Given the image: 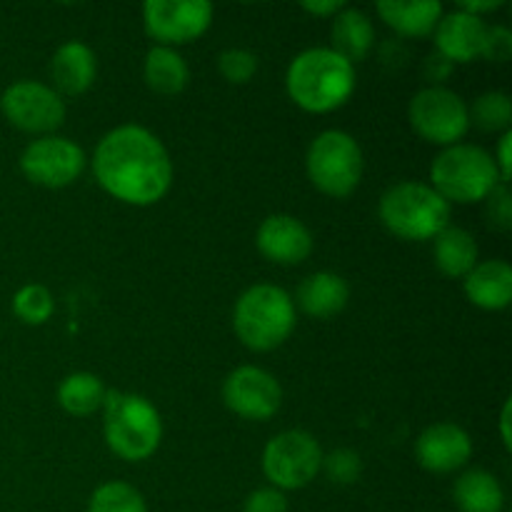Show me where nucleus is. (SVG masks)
I'll return each mask as SVG.
<instances>
[{"instance_id":"obj_1","label":"nucleus","mask_w":512,"mask_h":512,"mask_svg":"<svg viewBox=\"0 0 512 512\" xmlns=\"http://www.w3.org/2000/svg\"><path fill=\"white\" fill-rule=\"evenodd\" d=\"M95 180L115 200L128 205H153L173 183V160L158 135L143 125H120L95 148Z\"/></svg>"},{"instance_id":"obj_2","label":"nucleus","mask_w":512,"mask_h":512,"mask_svg":"<svg viewBox=\"0 0 512 512\" xmlns=\"http://www.w3.org/2000/svg\"><path fill=\"white\" fill-rule=\"evenodd\" d=\"M290 100L308 113H330L348 103L355 90V68L330 48L303 50L285 73Z\"/></svg>"},{"instance_id":"obj_3","label":"nucleus","mask_w":512,"mask_h":512,"mask_svg":"<svg viewBox=\"0 0 512 512\" xmlns=\"http://www.w3.org/2000/svg\"><path fill=\"white\" fill-rule=\"evenodd\" d=\"M105 443L118 458L128 463L148 460L163 438V423L148 398L135 393L110 390L103 400Z\"/></svg>"},{"instance_id":"obj_4","label":"nucleus","mask_w":512,"mask_h":512,"mask_svg":"<svg viewBox=\"0 0 512 512\" xmlns=\"http://www.w3.org/2000/svg\"><path fill=\"white\" fill-rule=\"evenodd\" d=\"M233 328L245 348L258 353L280 348L295 330L293 298L278 285H253L235 303Z\"/></svg>"},{"instance_id":"obj_5","label":"nucleus","mask_w":512,"mask_h":512,"mask_svg":"<svg viewBox=\"0 0 512 512\" xmlns=\"http://www.w3.org/2000/svg\"><path fill=\"white\" fill-rule=\"evenodd\" d=\"M380 220L400 240H433L450 225V205L430 185L403 180L380 198Z\"/></svg>"},{"instance_id":"obj_6","label":"nucleus","mask_w":512,"mask_h":512,"mask_svg":"<svg viewBox=\"0 0 512 512\" xmlns=\"http://www.w3.org/2000/svg\"><path fill=\"white\" fill-rule=\"evenodd\" d=\"M430 188L445 200V203H478L485 200L500 180L495 160L488 150L478 145H450L438 158L433 160L430 168Z\"/></svg>"},{"instance_id":"obj_7","label":"nucleus","mask_w":512,"mask_h":512,"mask_svg":"<svg viewBox=\"0 0 512 512\" xmlns=\"http://www.w3.org/2000/svg\"><path fill=\"white\" fill-rule=\"evenodd\" d=\"M308 178L330 198H348L363 178V150L353 135L325 130L310 143L305 155Z\"/></svg>"},{"instance_id":"obj_8","label":"nucleus","mask_w":512,"mask_h":512,"mask_svg":"<svg viewBox=\"0 0 512 512\" xmlns=\"http://www.w3.org/2000/svg\"><path fill=\"white\" fill-rule=\"evenodd\" d=\"M323 465L318 440L305 430H285L263 450V473L278 490H300L313 483Z\"/></svg>"},{"instance_id":"obj_9","label":"nucleus","mask_w":512,"mask_h":512,"mask_svg":"<svg viewBox=\"0 0 512 512\" xmlns=\"http://www.w3.org/2000/svg\"><path fill=\"white\" fill-rule=\"evenodd\" d=\"M410 125L423 140L435 145H458L470 128L468 103L443 85L420 90L408 108Z\"/></svg>"},{"instance_id":"obj_10","label":"nucleus","mask_w":512,"mask_h":512,"mask_svg":"<svg viewBox=\"0 0 512 512\" xmlns=\"http://www.w3.org/2000/svg\"><path fill=\"white\" fill-rule=\"evenodd\" d=\"M0 110L13 128L25 133H53L65 120V103L50 85L18 80L0 98Z\"/></svg>"},{"instance_id":"obj_11","label":"nucleus","mask_w":512,"mask_h":512,"mask_svg":"<svg viewBox=\"0 0 512 512\" xmlns=\"http://www.w3.org/2000/svg\"><path fill=\"white\" fill-rule=\"evenodd\" d=\"M213 23V5L205 0H148L143 5L145 33L173 48L198 40Z\"/></svg>"},{"instance_id":"obj_12","label":"nucleus","mask_w":512,"mask_h":512,"mask_svg":"<svg viewBox=\"0 0 512 512\" xmlns=\"http://www.w3.org/2000/svg\"><path fill=\"white\" fill-rule=\"evenodd\" d=\"M20 170L40 188H65L73 185L85 170V153L73 140L43 135L23 150Z\"/></svg>"},{"instance_id":"obj_13","label":"nucleus","mask_w":512,"mask_h":512,"mask_svg":"<svg viewBox=\"0 0 512 512\" xmlns=\"http://www.w3.org/2000/svg\"><path fill=\"white\" fill-rule=\"evenodd\" d=\"M223 400L235 415L245 420L273 418L283 403V388L268 370L243 365L225 378Z\"/></svg>"},{"instance_id":"obj_14","label":"nucleus","mask_w":512,"mask_h":512,"mask_svg":"<svg viewBox=\"0 0 512 512\" xmlns=\"http://www.w3.org/2000/svg\"><path fill=\"white\" fill-rule=\"evenodd\" d=\"M473 455V440L460 425L435 423L415 443V458L430 473H453Z\"/></svg>"},{"instance_id":"obj_15","label":"nucleus","mask_w":512,"mask_h":512,"mask_svg":"<svg viewBox=\"0 0 512 512\" xmlns=\"http://www.w3.org/2000/svg\"><path fill=\"white\" fill-rule=\"evenodd\" d=\"M258 250L275 265H298L313 253V235L293 215H270L258 228Z\"/></svg>"},{"instance_id":"obj_16","label":"nucleus","mask_w":512,"mask_h":512,"mask_svg":"<svg viewBox=\"0 0 512 512\" xmlns=\"http://www.w3.org/2000/svg\"><path fill=\"white\" fill-rule=\"evenodd\" d=\"M485 33H488V25L483 18L453 10V13L443 15L435 28L438 55H443L450 63H473L483 53Z\"/></svg>"},{"instance_id":"obj_17","label":"nucleus","mask_w":512,"mask_h":512,"mask_svg":"<svg viewBox=\"0 0 512 512\" xmlns=\"http://www.w3.org/2000/svg\"><path fill=\"white\" fill-rule=\"evenodd\" d=\"M95 75H98V60L93 50L80 40L63 43L50 60V78L58 95L85 93L95 83Z\"/></svg>"},{"instance_id":"obj_18","label":"nucleus","mask_w":512,"mask_h":512,"mask_svg":"<svg viewBox=\"0 0 512 512\" xmlns=\"http://www.w3.org/2000/svg\"><path fill=\"white\" fill-rule=\"evenodd\" d=\"M465 295L483 310H503L512 300V268L505 260H483L463 278Z\"/></svg>"},{"instance_id":"obj_19","label":"nucleus","mask_w":512,"mask_h":512,"mask_svg":"<svg viewBox=\"0 0 512 512\" xmlns=\"http://www.w3.org/2000/svg\"><path fill=\"white\" fill-rule=\"evenodd\" d=\"M330 35H333V48L330 50H335L350 65L368 58L375 43V28L368 15L358 8H348V5L333 18Z\"/></svg>"},{"instance_id":"obj_20","label":"nucleus","mask_w":512,"mask_h":512,"mask_svg":"<svg viewBox=\"0 0 512 512\" xmlns=\"http://www.w3.org/2000/svg\"><path fill=\"white\" fill-rule=\"evenodd\" d=\"M350 288L340 275L313 273L300 283L298 305L313 318H333L348 305Z\"/></svg>"},{"instance_id":"obj_21","label":"nucleus","mask_w":512,"mask_h":512,"mask_svg":"<svg viewBox=\"0 0 512 512\" xmlns=\"http://www.w3.org/2000/svg\"><path fill=\"white\" fill-rule=\"evenodd\" d=\"M433 260L448 278H465L478 265V243L473 233L448 225L433 238Z\"/></svg>"},{"instance_id":"obj_22","label":"nucleus","mask_w":512,"mask_h":512,"mask_svg":"<svg viewBox=\"0 0 512 512\" xmlns=\"http://www.w3.org/2000/svg\"><path fill=\"white\" fill-rule=\"evenodd\" d=\"M378 13L400 35H408V38H428V35L435 33L440 18H443V5L438 0H423V3L385 0V3H378Z\"/></svg>"},{"instance_id":"obj_23","label":"nucleus","mask_w":512,"mask_h":512,"mask_svg":"<svg viewBox=\"0 0 512 512\" xmlns=\"http://www.w3.org/2000/svg\"><path fill=\"white\" fill-rule=\"evenodd\" d=\"M453 500L460 512H503L505 493L488 470H468L455 480Z\"/></svg>"},{"instance_id":"obj_24","label":"nucleus","mask_w":512,"mask_h":512,"mask_svg":"<svg viewBox=\"0 0 512 512\" xmlns=\"http://www.w3.org/2000/svg\"><path fill=\"white\" fill-rule=\"evenodd\" d=\"M143 78L150 90L160 95H178L188 88L190 68L183 55L165 45H155L148 50L143 65Z\"/></svg>"},{"instance_id":"obj_25","label":"nucleus","mask_w":512,"mask_h":512,"mask_svg":"<svg viewBox=\"0 0 512 512\" xmlns=\"http://www.w3.org/2000/svg\"><path fill=\"white\" fill-rule=\"evenodd\" d=\"M105 385L98 375L93 373H73L60 383L58 388V403L65 413L75 415V418H85L93 415L95 410L103 408L105 400Z\"/></svg>"},{"instance_id":"obj_26","label":"nucleus","mask_w":512,"mask_h":512,"mask_svg":"<svg viewBox=\"0 0 512 512\" xmlns=\"http://www.w3.org/2000/svg\"><path fill=\"white\" fill-rule=\"evenodd\" d=\"M470 125H478L485 133H498L505 130L508 133L512 123V100L508 93L500 90H490L475 98L473 105H468Z\"/></svg>"},{"instance_id":"obj_27","label":"nucleus","mask_w":512,"mask_h":512,"mask_svg":"<svg viewBox=\"0 0 512 512\" xmlns=\"http://www.w3.org/2000/svg\"><path fill=\"white\" fill-rule=\"evenodd\" d=\"M88 512H148V508H145L143 495L133 485L113 480V483L100 485L90 495Z\"/></svg>"},{"instance_id":"obj_28","label":"nucleus","mask_w":512,"mask_h":512,"mask_svg":"<svg viewBox=\"0 0 512 512\" xmlns=\"http://www.w3.org/2000/svg\"><path fill=\"white\" fill-rule=\"evenodd\" d=\"M53 310H55L53 293H50L45 285H38V283L23 285L13 298V313L18 315V320H23L25 325L48 323Z\"/></svg>"},{"instance_id":"obj_29","label":"nucleus","mask_w":512,"mask_h":512,"mask_svg":"<svg viewBox=\"0 0 512 512\" xmlns=\"http://www.w3.org/2000/svg\"><path fill=\"white\" fill-rule=\"evenodd\" d=\"M218 70L228 83L245 85L258 73V55L245 48H230L218 55Z\"/></svg>"},{"instance_id":"obj_30","label":"nucleus","mask_w":512,"mask_h":512,"mask_svg":"<svg viewBox=\"0 0 512 512\" xmlns=\"http://www.w3.org/2000/svg\"><path fill=\"white\" fill-rule=\"evenodd\" d=\"M320 470H325L328 480H333V483L353 485L360 478V473H363V460H360V455L355 450L338 448L330 455H323Z\"/></svg>"},{"instance_id":"obj_31","label":"nucleus","mask_w":512,"mask_h":512,"mask_svg":"<svg viewBox=\"0 0 512 512\" xmlns=\"http://www.w3.org/2000/svg\"><path fill=\"white\" fill-rule=\"evenodd\" d=\"M485 215H488V223L498 230H510L512 228V198L508 183H498L493 188V193L485 198Z\"/></svg>"},{"instance_id":"obj_32","label":"nucleus","mask_w":512,"mask_h":512,"mask_svg":"<svg viewBox=\"0 0 512 512\" xmlns=\"http://www.w3.org/2000/svg\"><path fill=\"white\" fill-rule=\"evenodd\" d=\"M512 55V33L503 25H488V33H485L483 53L480 58L490 60V63H505Z\"/></svg>"},{"instance_id":"obj_33","label":"nucleus","mask_w":512,"mask_h":512,"mask_svg":"<svg viewBox=\"0 0 512 512\" xmlns=\"http://www.w3.org/2000/svg\"><path fill=\"white\" fill-rule=\"evenodd\" d=\"M243 512H288V498L278 488H258L248 495Z\"/></svg>"},{"instance_id":"obj_34","label":"nucleus","mask_w":512,"mask_h":512,"mask_svg":"<svg viewBox=\"0 0 512 512\" xmlns=\"http://www.w3.org/2000/svg\"><path fill=\"white\" fill-rule=\"evenodd\" d=\"M510 145H512V133L508 130V133H503V138H500V143H498V158H493L495 160V168H498L500 180H503V183H508V180H510V170H512V165H510Z\"/></svg>"},{"instance_id":"obj_35","label":"nucleus","mask_w":512,"mask_h":512,"mask_svg":"<svg viewBox=\"0 0 512 512\" xmlns=\"http://www.w3.org/2000/svg\"><path fill=\"white\" fill-rule=\"evenodd\" d=\"M345 8V3H340V0H323V3H303V10L305 13H310V15H320V18H323V15H338L340 10Z\"/></svg>"},{"instance_id":"obj_36","label":"nucleus","mask_w":512,"mask_h":512,"mask_svg":"<svg viewBox=\"0 0 512 512\" xmlns=\"http://www.w3.org/2000/svg\"><path fill=\"white\" fill-rule=\"evenodd\" d=\"M503 8V0H485V3H460L458 10H463V13H470L475 15V18H480V13H493V10Z\"/></svg>"},{"instance_id":"obj_37","label":"nucleus","mask_w":512,"mask_h":512,"mask_svg":"<svg viewBox=\"0 0 512 512\" xmlns=\"http://www.w3.org/2000/svg\"><path fill=\"white\" fill-rule=\"evenodd\" d=\"M510 400L503 405V413H500V435H503V445L505 448H512V440H510Z\"/></svg>"}]
</instances>
